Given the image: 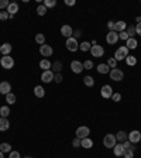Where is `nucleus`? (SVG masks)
I'll return each instance as SVG.
<instances>
[{"mask_svg": "<svg viewBox=\"0 0 141 158\" xmlns=\"http://www.w3.org/2000/svg\"><path fill=\"white\" fill-rule=\"evenodd\" d=\"M116 140H117V141H123V143H124V141L127 140V133H126V131H119V133L116 134Z\"/></svg>", "mask_w": 141, "mask_h": 158, "instance_id": "obj_31", "label": "nucleus"}, {"mask_svg": "<svg viewBox=\"0 0 141 158\" xmlns=\"http://www.w3.org/2000/svg\"><path fill=\"white\" fill-rule=\"evenodd\" d=\"M35 43L40 44V45H44L45 44V37H44V34H37L35 36Z\"/></svg>", "mask_w": 141, "mask_h": 158, "instance_id": "obj_34", "label": "nucleus"}, {"mask_svg": "<svg viewBox=\"0 0 141 158\" xmlns=\"http://www.w3.org/2000/svg\"><path fill=\"white\" fill-rule=\"evenodd\" d=\"M70 69H72L73 73H80L83 71V64L79 62V61H72L70 62Z\"/></svg>", "mask_w": 141, "mask_h": 158, "instance_id": "obj_13", "label": "nucleus"}, {"mask_svg": "<svg viewBox=\"0 0 141 158\" xmlns=\"http://www.w3.org/2000/svg\"><path fill=\"white\" fill-rule=\"evenodd\" d=\"M75 3H76L75 0H65V4L66 6H75Z\"/></svg>", "mask_w": 141, "mask_h": 158, "instance_id": "obj_51", "label": "nucleus"}, {"mask_svg": "<svg viewBox=\"0 0 141 158\" xmlns=\"http://www.w3.org/2000/svg\"><path fill=\"white\" fill-rule=\"evenodd\" d=\"M83 69H93V62L90 59H86L83 62Z\"/></svg>", "mask_w": 141, "mask_h": 158, "instance_id": "obj_40", "label": "nucleus"}, {"mask_svg": "<svg viewBox=\"0 0 141 158\" xmlns=\"http://www.w3.org/2000/svg\"><path fill=\"white\" fill-rule=\"evenodd\" d=\"M52 69H54V72H56V73H59V72H61V69H62V64H61L59 61H56V62H54V64H52Z\"/></svg>", "mask_w": 141, "mask_h": 158, "instance_id": "obj_37", "label": "nucleus"}, {"mask_svg": "<svg viewBox=\"0 0 141 158\" xmlns=\"http://www.w3.org/2000/svg\"><path fill=\"white\" fill-rule=\"evenodd\" d=\"M0 151H1V152H10V151H11V145L9 143L0 144Z\"/></svg>", "mask_w": 141, "mask_h": 158, "instance_id": "obj_32", "label": "nucleus"}, {"mask_svg": "<svg viewBox=\"0 0 141 158\" xmlns=\"http://www.w3.org/2000/svg\"><path fill=\"white\" fill-rule=\"evenodd\" d=\"M24 158H33V157H30V155H27V157H24Z\"/></svg>", "mask_w": 141, "mask_h": 158, "instance_id": "obj_55", "label": "nucleus"}, {"mask_svg": "<svg viewBox=\"0 0 141 158\" xmlns=\"http://www.w3.org/2000/svg\"><path fill=\"white\" fill-rule=\"evenodd\" d=\"M130 37H128V34H127V31H121V33H119V40H123V41H127Z\"/></svg>", "mask_w": 141, "mask_h": 158, "instance_id": "obj_41", "label": "nucleus"}, {"mask_svg": "<svg viewBox=\"0 0 141 158\" xmlns=\"http://www.w3.org/2000/svg\"><path fill=\"white\" fill-rule=\"evenodd\" d=\"M135 21H137V24H138V23H141V17H140V16H138V17L135 19Z\"/></svg>", "mask_w": 141, "mask_h": 158, "instance_id": "obj_53", "label": "nucleus"}, {"mask_svg": "<svg viewBox=\"0 0 141 158\" xmlns=\"http://www.w3.org/2000/svg\"><path fill=\"white\" fill-rule=\"evenodd\" d=\"M40 68H41L42 71H49L52 68V64L48 61V58H44V59L40 61Z\"/></svg>", "mask_w": 141, "mask_h": 158, "instance_id": "obj_18", "label": "nucleus"}, {"mask_svg": "<svg viewBox=\"0 0 141 158\" xmlns=\"http://www.w3.org/2000/svg\"><path fill=\"white\" fill-rule=\"evenodd\" d=\"M135 33H137V34L141 37V23H138V24L135 26Z\"/></svg>", "mask_w": 141, "mask_h": 158, "instance_id": "obj_50", "label": "nucleus"}, {"mask_svg": "<svg viewBox=\"0 0 141 158\" xmlns=\"http://www.w3.org/2000/svg\"><path fill=\"white\" fill-rule=\"evenodd\" d=\"M44 6H45L47 9L55 7V6H56V1H55V0H44Z\"/></svg>", "mask_w": 141, "mask_h": 158, "instance_id": "obj_39", "label": "nucleus"}, {"mask_svg": "<svg viewBox=\"0 0 141 158\" xmlns=\"http://www.w3.org/2000/svg\"><path fill=\"white\" fill-rule=\"evenodd\" d=\"M107 65H109L110 69H116V68H117V61H116L114 58H109V59H107Z\"/></svg>", "mask_w": 141, "mask_h": 158, "instance_id": "obj_35", "label": "nucleus"}, {"mask_svg": "<svg viewBox=\"0 0 141 158\" xmlns=\"http://www.w3.org/2000/svg\"><path fill=\"white\" fill-rule=\"evenodd\" d=\"M54 71H44L42 72V75H41V80L44 82V83H49V82H52L54 80Z\"/></svg>", "mask_w": 141, "mask_h": 158, "instance_id": "obj_9", "label": "nucleus"}, {"mask_svg": "<svg viewBox=\"0 0 141 158\" xmlns=\"http://www.w3.org/2000/svg\"><path fill=\"white\" fill-rule=\"evenodd\" d=\"M34 95L37 96V98H44V96H45V90H44V88L40 86V85H37V86L34 88Z\"/></svg>", "mask_w": 141, "mask_h": 158, "instance_id": "obj_24", "label": "nucleus"}, {"mask_svg": "<svg viewBox=\"0 0 141 158\" xmlns=\"http://www.w3.org/2000/svg\"><path fill=\"white\" fill-rule=\"evenodd\" d=\"M9 158H20V152L19 151H10V157Z\"/></svg>", "mask_w": 141, "mask_h": 158, "instance_id": "obj_48", "label": "nucleus"}, {"mask_svg": "<svg viewBox=\"0 0 141 158\" xmlns=\"http://www.w3.org/2000/svg\"><path fill=\"white\" fill-rule=\"evenodd\" d=\"M137 45H138V43H137V40H135V38H128V40L126 41V47L128 48V51L135 50V48H137Z\"/></svg>", "mask_w": 141, "mask_h": 158, "instance_id": "obj_21", "label": "nucleus"}, {"mask_svg": "<svg viewBox=\"0 0 141 158\" xmlns=\"http://www.w3.org/2000/svg\"><path fill=\"white\" fill-rule=\"evenodd\" d=\"M83 83L85 85H86V86H93V85H95V79L92 78V76H89V75H86V76H85L83 78Z\"/></svg>", "mask_w": 141, "mask_h": 158, "instance_id": "obj_30", "label": "nucleus"}, {"mask_svg": "<svg viewBox=\"0 0 141 158\" xmlns=\"http://www.w3.org/2000/svg\"><path fill=\"white\" fill-rule=\"evenodd\" d=\"M66 50H69L70 52H75V51L79 50V44H78V40L76 38H73V37H70V38H66Z\"/></svg>", "mask_w": 141, "mask_h": 158, "instance_id": "obj_4", "label": "nucleus"}, {"mask_svg": "<svg viewBox=\"0 0 141 158\" xmlns=\"http://www.w3.org/2000/svg\"><path fill=\"white\" fill-rule=\"evenodd\" d=\"M10 16H9V13L7 11H0V20L1 21H4V20H7Z\"/></svg>", "mask_w": 141, "mask_h": 158, "instance_id": "obj_45", "label": "nucleus"}, {"mask_svg": "<svg viewBox=\"0 0 141 158\" xmlns=\"http://www.w3.org/2000/svg\"><path fill=\"white\" fill-rule=\"evenodd\" d=\"M82 36V31L80 30H76V31H73V38H78V37Z\"/></svg>", "mask_w": 141, "mask_h": 158, "instance_id": "obj_52", "label": "nucleus"}, {"mask_svg": "<svg viewBox=\"0 0 141 158\" xmlns=\"http://www.w3.org/2000/svg\"><path fill=\"white\" fill-rule=\"evenodd\" d=\"M128 57V48H127L126 45H121V47H119L117 50H116V52H114V59L119 62V61H124L126 58Z\"/></svg>", "mask_w": 141, "mask_h": 158, "instance_id": "obj_1", "label": "nucleus"}, {"mask_svg": "<svg viewBox=\"0 0 141 158\" xmlns=\"http://www.w3.org/2000/svg\"><path fill=\"white\" fill-rule=\"evenodd\" d=\"M61 34H62L63 37H66V38H70V37L73 36V30H72V27H70V26L65 24V26H62V27H61Z\"/></svg>", "mask_w": 141, "mask_h": 158, "instance_id": "obj_14", "label": "nucleus"}, {"mask_svg": "<svg viewBox=\"0 0 141 158\" xmlns=\"http://www.w3.org/2000/svg\"><path fill=\"white\" fill-rule=\"evenodd\" d=\"M116 136L114 134H106L105 138H103V145H105L106 148H113L114 145H116Z\"/></svg>", "mask_w": 141, "mask_h": 158, "instance_id": "obj_2", "label": "nucleus"}, {"mask_svg": "<svg viewBox=\"0 0 141 158\" xmlns=\"http://www.w3.org/2000/svg\"><path fill=\"white\" fill-rule=\"evenodd\" d=\"M47 10H48V9L45 7L44 4H40V6L37 7V14H38V16H44L45 13H47Z\"/></svg>", "mask_w": 141, "mask_h": 158, "instance_id": "obj_36", "label": "nucleus"}, {"mask_svg": "<svg viewBox=\"0 0 141 158\" xmlns=\"http://www.w3.org/2000/svg\"><path fill=\"white\" fill-rule=\"evenodd\" d=\"M0 65H1V68H4V69H11L14 66V59L10 55H4V57L0 59Z\"/></svg>", "mask_w": 141, "mask_h": 158, "instance_id": "obj_3", "label": "nucleus"}, {"mask_svg": "<svg viewBox=\"0 0 141 158\" xmlns=\"http://www.w3.org/2000/svg\"><path fill=\"white\" fill-rule=\"evenodd\" d=\"M0 158H4V152H1V151H0Z\"/></svg>", "mask_w": 141, "mask_h": 158, "instance_id": "obj_54", "label": "nucleus"}, {"mask_svg": "<svg viewBox=\"0 0 141 158\" xmlns=\"http://www.w3.org/2000/svg\"><path fill=\"white\" fill-rule=\"evenodd\" d=\"M52 52H54V50H52V47L48 45V44H44V45L40 47V54H41L42 57H51Z\"/></svg>", "mask_w": 141, "mask_h": 158, "instance_id": "obj_10", "label": "nucleus"}, {"mask_svg": "<svg viewBox=\"0 0 141 158\" xmlns=\"http://www.w3.org/2000/svg\"><path fill=\"white\" fill-rule=\"evenodd\" d=\"M100 95L105 98V99H110L113 95V89L110 85H105V86H102V89H100Z\"/></svg>", "mask_w": 141, "mask_h": 158, "instance_id": "obj_11", "label": "nucleus"}, {"mask_svg": "<svg viewBox=\"0 0 141 158\" xmlns=\"http://www.w3.org/2000/svg\"><path fill=\"white\" fill-rule=\"evenodd\" d=\"M0 51H1V44H0Z\"/></svg>", "mask_w": 141, "mask_h": 158, "instance_id": "obj_56", "label": "nucleus"}, {"mask_svg": "<svg viewBox=\"0 0 141 158\" xmlns=\"http://www.w3.org/2000/svg\"><path fill=\"white\" fill-rule=\"evenodd\" d=\"M126 27H127V23L126 21H117L116 26H114V31L116 33H121V31H126Z\"/></svg>", "mask_w": 141, "mask_h": 158, "instance_id": "obj_20", "label": "nucleus"}, {"mask_svg": "<svg viewBox=\"0 0 141 158\" xmlns=\"http://www.w3.org/2000/svg\"><path fill=\"white\" fill-rule=\"evenodd\" d=\"M119 41V34L116 31H109V34L106 36V43L110 44V45H114Z\"/></svg>", "mask_w": 141, "mask_h": 158, "instance_id": "obj_7", "label": "nucleus"}, {"mask_svg": "<svg viewBox=\"0 0 141 158\" xmlns=\"http://www.w3.org/2000/svg\"><path fill=\"white\" fill-rule=\"evenodd\" d=\"M11 90V85L9 82H0V93L1 95H9Z\"/></svg>", "mask_w": 141, "mask_h": 158, "instance_id": "obj_15", "label": "nucleus"}, {"mask_svg": "<svg viewBox=\"0 0 141 158\" xmlns=\"http://www.w3.org/2000/svg\"><path fill=\"white\" fill-rule=\"evenodd\" d=\"M127 34H128L130 38H134V36L137 34V33H135V26H128V27H127Z\"/></svg>", "mask_w": 141, "mask_h": 158, "instance_id": "obj_33", "label": "nucleus"}, {"mask_svg": "<svg viewBox=\"0 0 141 158\" xmlns=\"http://www.w3.org/2000/svg\"><path fill=\"white\" fill-rule=\"evenodd\" d=\"M10 127V123L6 117H0V131H6Z\"/></svg>", "mask_w": 141, "mask_h": 158, "instance_id": "obj_22", "label": "nucleus"}, {"mask_svg": "<svg viewBox=\"0 0 141 158\" xmlns=\"http://www.w3.org/2000/svg\"><path fill=\"white\" fill-rule=\"evenodd\" d=\"M123 147H124V150H131V151H135V147H134L133 143H130L128 140H126V141L123 143Z\"/></svg>", "mask_w": 141, "mask_h": 158, "instance_id": "obj_38", "label": "nucleus"}, {"mask_svg": "<svg viewBox=\"0 0 141 158\" xmlns=\"http://www.w3.org/2000/svg\"><path fill=\"white\" fill-rule=\"evenodd\" d=\"M9 4H10L9 0H0V9H7Z\"/></svg>", "mask_w": 141, "mask_h": 158, "instance_id": "obj_43", "label": "nucleus"}, {"mask_svg": "<svg viewBox=\"0 0 141 158\" xmlns=\"http://www.w3.org/2000/svg\"><path fill=\"white\" fill-rule=\"evenodd\" d=\"M9 115H10V107L9 106H1L0 107V117H6L7 119Z\"/></svg>", "mask_w": 141, "mask_h": 158, "instance_id": "obj_28", "label": "nucleus"}, {"mask_svg": "<svg viewBox=\"0 0 141 158\" xmlns=\"http://www.w3.org/2000/svg\"><path fill=\"white\" fill-rule=\"evenodd\" d=\"M80 141H82V143H80V147H83V148H86V150H89V148L93 147V141H92L89 137H86V138L80 140Z\"/></svg>", "mask_w": 141, "mask_h": 158, "instance_id": "obj_23", "label": "nucleus"}, {"mask_svg": "<svg viewBox=\"0 0 141 158\" xmlns=\"http://www.w3.org/2000/svg\"><path fill=\"white\" fill-rule=\"evenodd\" d=\"M114 26H116V23H114V21H109V23H107V28L110 30V31H114Z\"/></svg>", "mask_w": 141, "mask_h": 158, "instance_id": "obj_49", "label": "nucleus"}, {"mask_svg": "<svg viewBox=\"0 0 141 158\" xmlns=\"http://www.w3.org/2000/svg\"><path fill=\"white\" fill-rule=\"evenodd\" d=\"M109 75H110V79H112V80H114V82H120V80L123 79V76H124L123 71H120L119 68L112 69V71L109 72Z\"/></svg>", "mask_w": 141, "mask_h": 158, "instance_id": "obj_6", "label": "nucleus"}, {"mask_svg": "<svg viewBox=\"0 0 141 158\" xmlns=\"http://www.w3.org/2000/svg\"><path fill=\"white\" fill-rule=\"evenodd\" d=\"M92 48V44L88 43V41H83L82 44H79V50L83 51V52H86V51H90Z\"/></svg>", "mask_w": 141, "mask_h": 158, "instance_id": "obj_26", "label": "nucleus"}, {"mask_svg": "<svg viewBox=\"0 0 141 158\" xmlns=\"http://www.w3.org/2000/svg\"><path fill=\"white\" fill-rule=\"evenodd\" d=\"M16 100H17V98H16V95H14V93H11V92H10L9 95H6V102L9 103V105H14V103H16Z\"/></svg>", "mask_w": 141, "mask_h": 158, "instance_id": "obj_29", "label": "nucleus"}, {"mask_svg": "<svg viewBox=\"0 0 141 158\" xmlns=\"http://www.w3.org/2000/svg\"><path fill=\"white\" fill-rule=\"evenodd\" d=\"M3 55H9L10 52H11V44L9 43H4L3 45H1V51H0Z\"/></svg>", "mask_w": 141, "mask_h": 158, "instance_id": "obj_25", "label": "nucleus"}, {"mask_svg": "<svg viewBox=\"0 0 141 158\" xmlns=\"http://www.w3.org/2000/svg\"><path fill=\"white\" fill-rule=\"evenodd\" d=\"M124 158H134V151L131 150H124V154H123Z\"/></svg>", "mask_w": 141, "mask_h": 158, "instance_id": "obj_42", "label": "nucleus"}, {"mask_svg": "<svg viewBox=\"0 0 141 158\" xmlns=\"http://www.w3.org/2000/svg\"><path fill=\"white\" fill-rule=\"evenodd\" d=\"M112 99H113V102H120V100H121V95H120V93H113L112 95Z\"/></svg>", "mask_w": 141, "mask_h": 158, "instance_id": "obj_47", "label": "nucleus"}, {"mask_svg": "<svg viewBox=\"0 0 141 158\" xmlns=\"http://www.w3.org/2000/svg\"><path fill=\"white\" fill-rule=\"evenodd\" d=\"M80 143H82V141H80V138H78V137H75V138L72 140V145H73V147H80Z\"/></svg>", "mask_w": 141, "mask_h": 158, "instance_id": "obj_46", "label": "nucleus"}, {"mask_svg": "<svg viewBox=\"0 0 141 158\" xmlns=\"http://www.w3.org/2000/svg\"><path fill=\"white\" fill-rule=\"evenodd\" d=\"M141 140V133L138 131V130H133L130 134H128V141L130 143H138Z\"/></svg>", "mask_w": 141, "mask_h": 158, "instance_id": "obj_12", "label": "nucleus"}, {"mask_svg": "<svg viewBox=\"0 0 141 158\" xmlns=\"http://www.w3.org/2000/svg\"><path fill=\"white\" fill-rule=\"evenodd\" d=\"M96 69H98V72L99 73H102V75H106V73H109V72L112 71V69L109 68V65L107 64H99Z\"/></svg>", "mask_w": 141, "mask_h": 158, "instance_id": "obj_19", "label": "nucleus"}, {"mask_svg": "<svg viewBox=\"0 0 141 158\" xmlns=\"http://www.w3.org/2000/svg\"><path fill=\"white\" fill-rule=\"evenodd\" d=\"M124 61H126V64L128 65V66H134V65L137 64V58L134 57V55H128Z\"/></svg>", "mask_w": 141, "mask_h": 158, "instance_id": "obj_27", "label": "nucleus"}, {"mask_svg": "<svg viewBox=\"0 0 141 158\" xmlns=\"http://www.w3.org/2000/svg\"><path fill=\"white\" fill-rule=\"evenodd\" d=\"M54 82L61 83V82H62V75H61V73H55V75H54Z\"/></svg>", "mask_w": 141, "mask_h": 158, "instance_id": "obj_44", "label": "nucleus"}, {"mask_svg": "<svg viewBox=\"0 0 141 158\" xmlns=\"http://www.w3.org/2000/svg\"><path fill=\"white\" fill-rule=\"evenodd\" d=\"M90 54H92V57H95V58H102L105 55V48L102 45H92Z\"/></svg>", "mask_w": 141, "mask_h": 158, "instance_id": "obj_5", "label": "nucleus"}, {"mask_svg": "<svg viewBox=\"0 0 141 158\" xmlns=\"http://www.w3.org/2000/svg\"><path fill=\"white\" fill-rule=\"evenodd\" d=\"M140 17H141V16H140Z\"/></svg>", "mask_w": 141, "mask_h": 158, "instance_id": "obj_57", "label": "nucleus"}, {"mask_svg": "<svg viewBox=\"0 0 141 158\" xmlns=\"http://www.w3.org/2000/svg\"><path fill=\"white\" fill-rule=\"evenodd\" d=\"M89 133H90V130H89V127H86V126H82V127H78L76 129V137L80 138V140L86 138V137L89 136Z\"/></svg>", "mask_w": 141, "mask_h": 158, "instance_id": "obj_8", "label": "nucleus"}, {"mask_svg": "<svg viewBox=\"0 0 141 158\" xmlns=\"http://www.w3.org/2000/svg\"><path fill=\"white\" fill-rule=\"evenodd\" d=\"M6 11L9 13V16H10V19H11V17H13V16L16 14L17 11H19V4H17V3H10Z\"/></svg>", "mask_w": 141, "mask_h": 158, "instance_id": "obj_16", "label": "nucleus"}, {"mask_svg": "<svg viewBox=\"0 0 141 158\" xmlns=\"http://www.w3.org/2000/svg\"><path fill=\"white\" fill-rule=\"evenodd\" d=\"M113 152H114L116 157H123V154H124V147H123V144H116V145L113 147Z\"/></svg>", "mask_w": 141, "mask_h": 158, "instance_id": "obj_17", "label": "nucleus"}]
</instances>
